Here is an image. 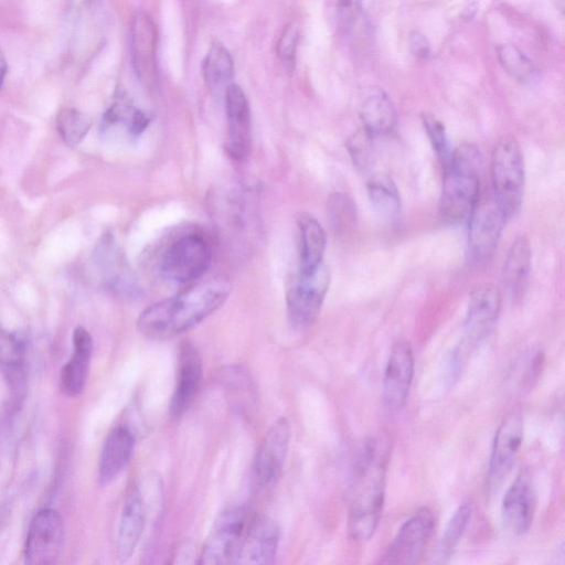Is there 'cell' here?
<instances>
[{
    "instance_id": "35",
    "label": "cell",
    "mask_w": 565,
    "mask_h": 565,
    "mask_svg": "<svg viewBox=\"0 0 565 565\" xmlns=\"http://www.w3.org/2000/svg\"><path fill=\"white\" fill-rule=\"evenodd\" d=\"M298 39L299 31L296 23L288 24L280 35L277 45V54L286 67H292L294 65Z\"/></svg>"
},
{
    "instance_id": "16",
    "label": "cell",
    "mask_w": 565,
    "mask_h": 565,
    "mask_svg": "<svg viewBox=\"0 0 565 565\" xmlns=\"http://www.w3.org/2000/svg\"><path fill=\"white\" fill-rule=\"evenodd\" d=\"M290 425L280 417L266 433L254 460V477L258 486L266 487L278 477L289 447Z\"/></svg>"
},
{
    "instance_id": "31",
    "label": "cell",
    "mask_w": 565,
    "mask_h": 565,
    "mask_svg": "<svg viewBox=\"0 0 565 565\" xmlns=\"http://www.w3.org/2000/svg\"><path fill=\"white\" fill-rule=\"evenodd\" d=\"M498 58L505 72L520 83H530L535 74L532 61L513 44H502L497 49Z\"/></svg>"
},
{
    "instance_id": "29",
    "label": "cell",
    "mask_w": 565,
    "mask_h": 565,
    "mask_svg": "<svg viewBox=\"0 0 565 565\" xmlns=\"http://www.w3.org/2000/svg\"><path fill=\"white\" fill-rule=\"evenodd\" d=\"M471 511L469 502L462 503L455 511L434 551V562H443L452 553L465 532Z\"/></svg>"
},
{
    "instance_id": "28",
    "label": "cell",
    "mask_w": 565,
    "mask_h": 565,
    "mask_svg": "<svg viewBox=\"0 0 565 565\" xmlns=\"http://www.w3.org/2000/svg\"><path fill=\"white\" fill-rule=\"evenodd\" d=\"M202 73L211 88L230 85L233 78L234 63L228 51L220 43H214L209 50L202 65Z\"/></svg>"
},
{
    "instance_id": "1",
    "label": "cell",
    "mask_w": 565,
    "mask_h": 565,
    "mask_svg": "<svg viewBox=\"0 0 565 565\" xmlns=\"http://www.w3.org/2000/svg\"><path fill=\"white\" fill-rule=\"evenodd\" d=\"M231 291L232 284L224 277L201 282L145 309L137 320V328L153 340L177 337L220 309Z\"/></svg>"
},
{
    "instance_id": "10",
    "label": "cell",
    "mask_w": 565,
    "mask_h": 565,
    "mask_svg": "<svg viewBox=\"0 0 565 565\" xmlns=\"http://www.w3.org/2000/svg\"><path fill=\"white\" fill-rule=\"evenodd\" d=\"M63 543V522L57 511L45 508L33 518L24 546V558L30 565L56 562Z\"/></svg>"
},
{
    "instance_id": "20",
    "label": "cell",
    "mask_w": 565,
    "mask_h": 565,
    "mask_svg": "<svg viewBox=\"0 0 565 565\" xmlns=\"http://www.w3.org/2000/svg\"><path fill=\"white\" fill-rule=\"evenodd\" d=\"M131 55L140 81L152 83L157 75V31L152 19L145 12L134 17L131 25Z\"/></svg>"
},
{
    "instance_id": "17",
    "label": "cell",
    "mask_w": 565,
    "mask_h": 565,
    "mask_svg": "<svg viewBox=\"0 0 565 565\" xmlns=\"http://www.w3.org/2000/svg\"><path fill=\"white\" fill-rule=\"evenodd\" d=\"M537 495L530 473L520 472L504 494L501 516L504 526L514 534H524L532 525Z\"/></svg>"
},
{
    "instance_id": "36",
    "label": "cell",
    "mask_w": 565,
    "mask_h": 565,
    "mask_svg": "<svg viewBox=\"0 0 565 565\" xmlns=\"http://www.w3.org/2000/svg\"><path fill=\"white\" fill-rule=\"evenodd\" d=\"M362 6L360 0H339L338 13L344 23L352 22L361 12Z\"/></svg>"
},
{
    "instance_id": "7",
    "label": "cell",
    "mask_w": 565,
    "mask_h": 565,
    "mask_svg": "<svg viewBox=\"0 0 565 565\" xmlns=\"http://www.w3.org/2000/svg\"><path fill=\"white\" fill-rule=\"evenodd\" d=\"M505 217L493 196L478 199L468 222V249L473 262H488L497 249Z\"/></svg>"
},
{
    "instance_id": "21",
    "label": "cell",
    "mask_w": 565,
    "mask_h": 565,
    "mask_svg": "<svg viewBox=\"0 0 565 565\" xmlns=\"http://www.w3.org/2000/svg\"><path fill=\"white\" fill-rule=\"evenodd\" d=\"M136 445V435L129 425L118 424L107 435L98 463L100 484L111 482L129 462Z\"/></svg>"
},
{
    "instance_id": "6",
    "label": "cell",
    "mask_w": 565,
    "mask_h": 565,
    "mask_svg": "<svg viewBox=\"0 0 565 565\" xmlns=\"http://www.w3.org/2000/svg\"><path fill=\"white\" fill-rule=\"evenodd\" d=\"M250 516L252 512L245 507H231L221 512L202 546L198 563H235Z\"/></svg>"
},
{
    "instance_id": "25",
    "label": "cell",
    "mask_w": 565,
    "mask_h": 565,
    "mask_svg": "<svg viewBox=\"0 0 565 565\" xmlns=\"http://www.w3.org/2000/svg\"><path fill=\"white\" fill-rule=\"evenodd\" d=\"M531 258V244L527 237L518 236L510 246L503 266V281L513 298H521L526 290Z\"/></svg>"
},
{
    "instance_id": "4",
    "label": "cell",
    "mask_w": 565,
    "mask_h": 565,
    "mask_svg": "<svg viewBox=\"0 0 565 565\" xmlns=\"http://www.w3.org/2000/svg\"><path fill=\"white\" fill-rule=\"evenodd\" d=\"M490 174L493 199L508 220L520 210L525 188V168L521 147L512 136H504L494 145Z\"/></svg>"
},
{
    "instance_id": "11",
    "label": "cell",
    "mask_w": 565,
    "mask_h": 565,
    "mask_svg": "<svg viewBox=\"0 0 565 565\" xmlns=\"http://www.w3.org/2000/svg\"><path fill=\"white\" fill-rule=\"evenodd\" d=\"M501 308L500 290L492 284L476 286L469 296L465 319V341L478 345L491 332Z\"/></svg>"
},
{
    "instance_id": "3",
    "label": "cell",
    "mask_w": 565,
    "mask_h": 565,
    "mask_svg": "<svg viewBox=\"0 0 565 565\" xmlns=\"http://www.w3.org/2000/svg\"><path fill=\"white\" fill-rule=\"evenodd\" d=\"M481 152L471 142H463L451 151L443 166L444 178L439 200L441 218L449 224L468 220L479 199Z\"/></svg>"
},
{
    "instance_id": "30",
    "label": "cell",
    "mask_w": 565,
    "mask_h": 565,
    "mask_svg": "<svg viewBox=\"0 0 565 565\" xmlns=\"http://www.w3.org/2000/svg\"><path fill=\"white\" fill-rule=\"evenodd\" d=\"M327 213L330 226L338 234L347 233L356 223V205L347 193H332L328 199Z\"/></svg>"
},
{
    "instance_id": "22",
    "label": "cell",
    "mask_w": 565,
    "mask_h": 565,
    "mask_svg": "<svg viewBox=\"0 0 565 565\" xmlns=\"http://www.w3.org/2000/svg\"><path fill=\"white\" fill-rule=\"evenodd\" d=\"M74 352L61 370L62 392L71 397L78 396L85 388L89 361L93 352V339L87 330L78 327L73 333Z\"/></svg>"
},
{
    "instance_id": "13",
    "label": "cell",
    "mask_w": 565,
    "mask_h": 565,
    "mask_svg": "<svg viewBox=\"0 0 565 565\" xmlns=\"http://www.w3.org/2000/svg\"><path fill=\"white\" fill-rule=\"evenodd\" d=\"M523 439V419L511 412L499 425L493 439L489 465V484L499 487L509 475Z\"/></svg>"
},
{
    "instance_id": "12",
    "label": "cell",
    "mask_w": 565,
    "mask_h": 565,
    "mask_svg": "<svg viewBox=\"0 0 565 565\" xmlns=\"http://www.w3.org/2000/svg\"><path fill=\"white\" fill-rule=\"evenodd\" d=\"M279 543V526L268 515L252 513L235 563L271 564Z\"/></svg>"
},
{
    "instance_id": "24",
    "label": "cell",
    "mask_w": 565,
    "mask_h": 565,
    "mask_svg": "<svg viewBox=\"0 0 565 565\" xmlns=\"http://www.w3.org/2000/svg\"><path fill=\"white\" fill-rule=\"evenodd\" d=\"M297 223L300 233L299 271L310 274L322 264L327 236L318 220L307 212L298 215Z\"/></svg>"
},
{
    "instance_id": "37",
    "label": "cell",
    "mask_w": 565,
    "mask_h": 565,
    "mask_svg": "<svg viewBox=\"0 0 565 565\" xmlns=\"http://www.w3.org/2000/svg\"><path fill=\"white\" fill-rule=\"evenodd\" d=\"M409 47L416 57L425 58L429 54V43L426 36L420 32L415 31L411 34Z\"/></svg>"
},
{
    "instance_id": "18",
    "label": "cell",
    "mask_w": 565,
    "mask_h": 565,
    "mask_svg": "<svg viewBox=\"0 0 565 565\" xmlns=\"http://www.w3.org/2000/svg\"><path fill=\"white\" fill-rule=\"evenodd\" d=\"M202 372L200 352L191 342H182L178 352L175 388L169 406L172 418L181 417L190 407L199 391Z\"/></svg>"
},
{
    "instance_id": "33",
    "label": "cell",
    "mask_w": 565,
    "mask_h": 565,
    "mask_svg": "<svg viewBox=\"0 0 565 565\" xmlns=\"http://www.w3.org/2000/svg\"><path fill=\"white\" fill-rule=\"evenodd\" d=\"M57 129L68 145H77L89 130L88 118L74 108L62 109L56 119Z\"/></svg>"
},
{
    "instance_id": "38",
    "label": "cell",
    "mask_w": 565,
    "mask_h": 565,
    "mask_svg": "<svg viewBox=\"0 0 565 565\" xmlns=\"http://www.w3.org/2000/svg\"><path fill=\"white\" fill-rule=\"evenodd\" d=\"M7 73H8V63H7L6 56L0 47V87L2 86V83L6 78Z\"/></svg>"
},
{
    "instance_id": "8",
    "label": "cell",
    "mask_w": 565,
    "mask_h": 565,
    "mask_svg": "<svg viewBox=\"0 0 565 565\" xmlns=\"http://www.w3.org/2000/svg\"><path fill=\"white\" fill-rule=\"evenodd\" d=\"M210 258V247L204 238L185 235L166 249L161 257L160 271L170 281L188 282L204 274Z\"/></svg>"
},
{
    "instance_id": "26",
    "label": "cell",
    "mask_w": 565,
    "mask_h": 565,
    "mask_svg": "<svg viewBox=\"0 0 565 565\" xmlns=\"http://www.w3.org/2000/svg\"><path fill=\"white\" fill-rule=\"evenodd\" d=\"M366 191L371 204L379 216L388 222H395L402 210L398 189L393 179L385 173L373 174L367 183Z\"/></svg>"
},
{
    "instance_id": "32",
    "label": "cell",
    "mask_w": 565,
    "mask_h": 565,
    "mask_svg": "<svg viewBox=\"0 0 565 565\" xmlns=\"http://www.w3.org/2000/svg\"><path fill=\"white\" fill-rule=\"evenodd\" d=\"M347 150L352 163L359 171L372 169L375 160L374 137L363 127L353 132L347 140Z\"/></svg>"
},
{
    "instance_id": "23",
    "label": "cell",
    "mask_w": 565,
    "mask_h": 565,
    "mask_svg": "<svg viewBox=\"0 0 565 565\" xmlns=\"http://www.w3.org/2000/svg\"><path fill=\"white\" fill-rule=\"evenodd\" d=\"M360 117L363 128L374 138L388 136L396 124V110L390 96L379 87L369 88L362 98Z\"/></svg>"
},
{
    "instance_id": "27",
    "label": "cell",
    "mask_w": 565,
    "mask_h": 565,
    "mask_svg": "<svg viewBox=\"0 0 565 565\" xmlns=\"http://www.w3.org/2000/svg\"><path fill=\"white\" fill-rule=\"evenodd\" d=\"M25 349L22 340L0 327V366L6 372L13 390L23 384Z\"/></svg>"
},
{
    "instance_id": "2",
    "label": "cell",
    "mask_w": 565,
    "mask_h": 565,
    "mask_svg": "<svg viewBox=\"0 0 565 565\" xmlns=\"http://www.w3.org/2000/svg\"><path fill=\"white\" fill-rule=\"evenodd\" d=\"M387 439L371 437L362 447L355 468L349 508L348 531L359 542L370 540L380 522L384 505Z\"/></svg>"
},
{
    "instance_id": "14",
    "label": "cell",
    "mask_w": 565,
    "mask_h": 565,
    "mask_svg": "<svg viewBox=\"0 0 565 565\" xmlns=\"http://www.w3.org/2000/svg\"><path fill=\"white\" fill-rule=\"evenodd\" d=\"M414 354L405 339L394 342L383 377V401L386 407L404 406L414 376Z\"/></svg>"
},
{
    "instance_id": "9",
    "label": "cell",
    "mask_w": 565,
    "mask_h": 565,
    "mask_svg": "<svg viewBox=\"0 0 565 565\" xmlns=\"http://www.w3.org/2000/svg\"><path fill=\"white\" fill-rule=\"evenodd\" d=\"M435 527V518L427 508L417 510L397 531L384 552L381 563L414 564L422 556Z\"/></svg>"
},
{
    "instance_id": "19",
    "label": "cell",
    "mask_w": 565,
    "mask_h": 565,
    "mask_svg": "<svg viewBox=\"0 0 565 565\" xmlns=\"http://www.w3.org/2000/svg\"><path fill=\"white\" fill-rule=\"evenodd\" d=\"M147 520V503L139 486H134L124 502L116 535L117 556L128 561L143 534Z\"/></svg>"
},
{
    "instance_id": "34",
    "label": "cell",
    "mask_w": 565,
    "mask_h": 565,
    "mask_svg": "<svg viewBox=\"0 0 565 565\" xmlns=\"http://www.w3.org/2000/svg\"><path fill=\"white\" fill-rule=\"evenodd\" d=\"M422 121L429 142L444 166L451 153L446 128L435 115L429 113L422 115Z\"/></svg>"
},
{
    "instance_id": "15",
    "label": "cell",
    "mask_w": 565,
    "mask_h": 565,
    "mask_svg": "<svg viewBox=\"0 0 565 565\" xmlns=\"http://www.w3.org/2000/svg\"><path fill=\"white\" fill-rule=\"evenodd\" d=\"M225 109L227 118V140L225 149L235 160H244L250 151L252 126L247 98L236 84L225 89Z\"/></svg>"
},
{
    "instance_id": "5",
    "label": "cell",
    "mask_w": 565,
    "mask_h": 565,
    "mask_svg": "<svg viewBox=\"0 0 565 565\" xmlns=\"http://www.w3.org/2000/svg\"><path fill=\"white\" fill-rule=\"evenodd\" d=\"M329 285L330 271L323 263L310 274L299 271L289 278L286 306L289 321L295 328L306 329L316 322Z\"/></svg>"
}]
</instances>
